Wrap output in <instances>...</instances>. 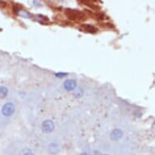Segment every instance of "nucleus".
<instances>
[{
	"instance_id": "9b49d317",
	"label": "nucleus",
	"mask_w": 155,
	"mask_h": 155,
	"mask_svg": "<svg viewBox=\"0 0 155 155\" xmlns=\"http://www.w3.org/2000/svg\"><path fill=\"white\" fill-rule=\"evenodd\" d=\"M6 5H7V3L5 2H3V1H1L0 2V7H2V8H5Z\"/></svg>"
},
{
	"instance_id": "39448f33",
	"label": "nucleus",
	"mask_w": 155,
	"mask_h": 155,
	"mask_svg": "<svg viewBox=\"0 0 155 155\" xmlns=\"http://www.w3.org/2000/svg\"><path fill=\"white\" fill-rule=\"evenodd\" d=\"M123 132L121 130L115 129L111 132V134H110V138H111L112 140H118V139L121 138Z\"/></svg>"
},
{
	"instance_id": "7ed1b4c3",
	"label": "nucleus",
	"mask_w": 155,
	"mask_h": 155,
	"mask_svg": "<svg viewBox=\"0 0 155 155\" xmlns=\"http://www.w3.org/2000/svg\"><path fill=\"white\" fill-rule=\"evenodd\" d=\"M54 128V123L51 121V120H46L42 123L41 124V130L43 131L44 132H51Z\"/></svg>"
},
{
	"instance_id": "ddd939ff",
	"label": "nucleus",
	"mask_w": 155,
	"mask_h": 155,
	"mask_svg": "<svg viewBox=\"0 0 155 155\" xmlns=\"http://www.w3.org/2000/svg\"><path fill=\"white\" fill-rule=\"evenodd\" d=\"M81 155H87V154H85V153H82Z\"/></svg>"
},
{
	"instance_id": "20e7f679",
	"label": "nucleus",
	"mask_w": 155,
	"mask_h": 155,
	"mask_svg": "<svg viewBox=\"0 0 155 155\" xmlns=\"http://www.w3.org/2000/svg\"><path fill=\"white\" fill-rule=\"evenodd\" d=\"M64 89L68 90V91H72L75 89L76 86V83L73 80H67L66 81L64 82Z\"/></svg>"
},
{
	"instance_id": "f03ea898",
	"label": "nucleus",
	"mask_w": 155,
	"mask_h": 155,
	"mask_svg": "<svg viewBox=\"0 0 155 155\" xmlns=\"http://www.w3.org/2000/svg\"><path fill=\"white\" fill-rule=\"evenodd\" d=\"M14 111H15V106L11 102L6 103L3 107V109H2V113L5 116H10L14 113Z\"/></svg>"
},
{
	"instance_id": "f257e3e1",
	"label": "nucleus",
	"mask_w": 155,
	"mask_h": 155,
	"mask_svg": "<svg viewBox=\"0 0 155 155\" xmlns=\"http://www.w3.org/2000/svg\"><path fill=\"white\" fill-rule=\"evenodd\" d=\"M66 14L70 20L76 21H83L86 19V15L84 13L76 10H67Z\"/></svg>"
},
{
	"instance_id": "f8f14e48",
	"label": "nucleus",
	"mask_w": 155,
	"mask_h": 155,
	"mask_svg": "<svg viewBox=\"0 0 155 155\" xmlns=\"http://www.w3.org/2000/svg\"><path fill=\"white\" fill-rule=\"evenodd\" d=\"M25 155H33V153H25Z\"/></svg>"
},
{
	"instance_id": "0eeeda50",
	"label": "nucleus",
	"mask_w": 155,
	"mask_h": 155,
	"mask_svg": "<svg viewBox=\"0 0 155 155\" xmlns=\"http://www.w3.org/2000/svg\"><path fill=\"white\" fill-rule=\"evenodd\" d=\"M17 14L19 15H21V16H22V17H25V18H30L31 17L30 13L28 12H25V11L21 10V9L18 11Z\"/></svg>"
},
{
	"instance_id": "1a4fd4ad",
	"label": "nucleus",
	"mask_w": 155,
	"mask_h": 155,
	"mask_svg": "<svg viewBox=\"0 0 155 155\" xmlns=\"http://www.w3.org/2000/svg\"><path fill=\"white\" fill-rule=\"evenodd\" d=\"M97 19H98V20H103L105 18V15L104 14H102V13H99L98 15H97Z\"/></svg>"
},
{
	"instance_id": "6e6552de",
	"label": "nucleus",
	"mask_w": 155,
	"mask_h": 155,
	"mask_svg": "<svg viewBox=\"0 0 155 155\" xmlns=\"http://www.w3.org/2000/svg\"><path fill=\"white\" fill-rule=\"evenodd\" d=\"M8 93V90L6 87H0V98H4Z\"/></svg>"
},
{
	"instance_id": "9d476101",
	"label": "nucleus",
	"mask_w": 155,
	"mask_h": 155,
	"mask_svg": "<svg viewBox=\"0 0 155 155\" xmlns=\"http://www.w3.org/2000/svg\"><path fill=\"white\" fill-rule=\"evenodd\" d=\"M67 75H68L67 73H62V72L56 73V76H58V77H64V76H66Z\"/></svg>"
},
{
	"instance_id": "423d86ee",
	"label": "nucleus",
	"mask_w": 155,
	"mask_h": 155,
	"mask_svg": "<svg viewBox=\"0 0 155 155\" xmlns=\"http://www.w3.org/2000/svg\"><path fill=\"white\" fill-rule=\"evenodd\" d=\"M82 28L85 32H88V33H95L97 31V28H95L94 26L91 25H82Z\"/></svg>"
}]
</instances>
